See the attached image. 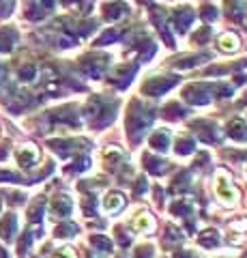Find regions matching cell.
<instances>
[{
    "label": "cell",
    "mask_w": 247,
    "mask_h": 258,
    "mask_svg": "<svg viewBox=\"0 0 247 258\" xmlns=\"http://www.w3.org/2000/svg\"><path fill=\"white\" fill-rule=\"evenodd\" d=\"M0 207H3V203H0Z\"/></svg>",
    "instance_id": "cell-4"
},
{
    "label": "cell",
    "mask_w": 247,
    "mask_h": 258,
    "mask_svg": "<svg viewBox=\"0 0 247 258\" xmlns=\"http://www.w3.org/2000/svg\"><path fill=\"white\" fill-rule=\"evenodd\" d=\"M11 9V0H0V15H7Z\"/></svg>",
    "instance_id": "cell-3"
},
{
    "label": "cell",
    "mask_w": 247,
    "mask_h": 258,
    "mask_svg": "<svg viewBox=\"0 0 247 258\" xmlns=\"http://www.w3.org/2000/svg\"><path fill=\"white\" fill-rule=\"evenodd\" d=\"M13 230H15V217L13 215H7L5 222L0 224V235L5 239H11L13 237Z\"/></svg>",
    "instance_id": "cell-2"
},
{
    "label": "cell",
    "mask_w": 247,
    "mask_h": 258,
    "mask_svg": "<svg viewBox=\"0 0 247 258\" xmlns=\"http://www.w3.org/2000/svg\"><path fill=\"white\" fill-rule=\"evenodd\" d=\"M18 159H20V164L22 166H26V168H30L37 161V151L35 149H22L20 153H18Z\"/></svg>",
    "instance_id": "cell-1"
}]
</instances>
